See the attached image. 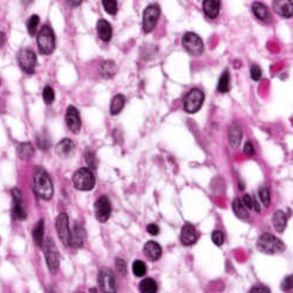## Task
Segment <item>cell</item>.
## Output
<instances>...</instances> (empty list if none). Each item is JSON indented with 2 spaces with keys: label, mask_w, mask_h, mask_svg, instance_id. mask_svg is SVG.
Segmentation results:
<instances>
[{
  "label": "cell",
  "mask_w": 293,
  "mask_h": 293,
  "mask_svg": "<svg viewBox=\"0 0 293 293\" xmlns=\"http://www.w3.org/2000/svg\"><path fill=\"white\" fill-rule=\"evenodd\" d=\"M34 192L38 195L40 198L50 200L53 196V183L50 180V177L42 168L36 169L34 172V180H33Z\"/></svg>",
  "instance_id": "6da1fadb"
},
{
  "label": "cell",
  "mask_w": 293,
  "mask_h": 293,
  "mask_svg": "<svg viewBox=\"0 0 293 293\" xmlns=\"http://www.w3.org/2000/svg\"><path fill=\"white\" fill-rule=\"evenodd\" d=\"M257 248L263 254H276L285 250V244L272 234H263L257 242Z\"/></svg>",
  "instance_id": "7a4b0ae2"
},
{
  "label": "cell",
  "mask_w": 293,
  "mask_h": 293,
  "mask_svg": "<svg viewBox=\"0 0 293 293\" xmlns=\"http://www.w3.org/2000/svg\"><path fill=\"white\" fill-rule=\"evenodd\" d=\"M40 53L44 56H50L56 50V34H54L52 27L45 25L39 30L38 38H36Z\"/></svg>",
  "instance_id": "3957f363"
},
{
  "label": "cell",
  "mask_w": 293,
  "mask_h": 293,
  "mask_svg": "<svg viewBox=\"0 0 293 293\" xmlns=\"http://www.w3.org/2000/svg\"><path fill=\"white\" fill-rule=\"evenodd\" d=\"M73 184L80 192H90L95 186V177L90 168H81L73 175Z\"/></svg>",
  "instance_id": "277c9868"
},
{
  "label": "cell",
  "mask_w": 293,
  "mask_h": 293,
  "mask_svg": "<svg viewBox=\"0 0 293 293\" xmlns=\"http://www.w3.org/2000/svg\"><path fill=\"white\" fill-rule=\"evenodd\" d=\"M160 16H161V8L158 4H152L146 6L142 14V30L144 33H152L158 25Z\"/></svg>",
  "instance_id": "5b68a950"
},
{
  "label": "cell",
  "mask_w": 293,
  "mask_h": 293,
  "mask_svg": "<svg viewBox=\"0 0 293 293\" xmlns=\"http://www.w3.org/2000/svg\"><path fill=\"white\" fill-rule=\"evenodd\" d=\"M42 248L44 250V254H45L47 266H48L50 271L52 272V274H56V272L59 270L60 256L59 252L56 250V244H54V240L52 238H47L46 240H44Z\"/></svg>",
  "instance_id": "8992f818"
},
{
  "label": "cell",
  "mask_w": 293,
  "mask_h": 293,
  "mask_svg": "<svg viewBox=\"0 0 293 293\" xmlns=\"http://www.w3.org/2000/svg\"><path fill=\"white\" fill-rule=\"evenodd\" d=\"M182 45L190 56H198L204 52V45L198 34L186 32L182 38Z\"/></svg>",
  "instance_id": "52a82bcc"
},
{
  "label": "cell",
  "mask_w": 293,
  "mask_h": 293,
  "mask_svg": "<svg viewBox=\"0 0 293 293\" xmlns=\"http://www.w3.org/2000/svg\"><path fill=\"white\" fill-rule=\"evenodd\" d=\"M204 93L198 88H194L184 98V110L189 114H195L202 108L204 102Z\"/></svg>",
  "instance_id": "ba28073f"
},
{
  "label": "cell",
  "mask_w": 293,
  "mask_h": 293,
  "mask_svg": "<svg viewBox=\"0 0 293 293\" xmlns=\"http://www.w3.org/2000/svg\"><path fill=\"white\" fill-rule=\"evenodd\" d=\"M98 286L104 293H116V280L114 272L108 268H102L98 272Z\"/></svg>",
  "instance_id": "9c48e42d"
},
{
  "label": "cell",
  "mask_w": 293,
  "mask_h": 293,
  "mask_svg": "<svg viewBox=\"0 0 293 293\" xmlns=\"http://www.w3.org/2000/svg\"><path fill=\"white\" fill-rule=\"evenodd\" d=\"M18 64L26 74H33L36 66V56L32 50L22 48L18 53Z\"/></svg>",
  "instance_id": "30bf717a"
},
{
  "label": "cell",
  "mask_w": 293,
  "mask_h": 293,
  "mask_svg": "<svg viewBox=\"0 0 293 293\" xmlns=\"http://www.w3.org/2000/svg\"><path fill=\"white\" fill-rule=\"evenodd\" d=\"M95 217L100 223H106L112 214V204L107 196H101L94 204Z\"/></svg>",
  "instance_id": "8fae6325"
},
{
  "label": "cell",
  "mask_w": 293,
  "mask_h": 293,
  "mask_svg": "<svg viewBox=\"0 0 293 293\" xmlns=\"http://www.w3.org/2000/svg\"><path fill=\"white\" fill-rule=\"evenodd\" d=\"M56 231L59 234L60 240L62 242L64 245L70 246V224H68V216L64 212H61L59 216L56 217Z\"/></svg>",
  "instance_id": "7c38bea8"
},
{
  "label": "cell",
  "mask_w": 293,
  "mask_h": 293,
  "mask_svg": "<svg viewBox=\"0 0 293 293\" xmlns=\"http://www.w3.org/2000/svg\"><path fill=\"white\" fill-rule=\"evenodd\" d=\"M12 198H13L12 210H11L12 218L14 220H25L27 217V214L25 209H24L22 195L19 189L16 188L12 189Z\"/></svg>",
  "instance_id": "4fadbf2b"
},
{
  "label": "cell",
  "mask_w": 293,
  "mask_h": 293,
  "mask_svg": "<svg viewBox=\"0 0 293 293\" xmlns=\"http://www.w3.org/2000/svg\"><path fill=\"white\" fill-rule=\"evenodd\" d=\"M66 124L70 130L73 134H79L81 129V118L79 110L74 107V106H70L66 112Z\"/></svg>",
  "instance_id": "5bb4252c"
},
{
  "label": "cell",
  "mask_w": 293,
  "mask_h": 293,
  "mask_svg": "<svg viewBox=\"0 0 293 293\" xmlns=\"http://www.w3.org/2000/svg\"><path fill=\"white\" fill-rule=\"evenodd\" d=\"M272 8L278 16L282 18L290 19L293 16V4L292 0H274Z\"/></svg>",
  "instance_id": "9a60e30c"
},
{
  "label": "cell",
  "mask_w": 293,
  "mask_h": 293,
  "mask_svg": "<svg viewBox=\"0 0 293 293\" xmlns=\"http://www.w3.org/2000/svg\"><path fill=\"white\" fill-rule=\"evenodd\" d=\"M76 150V144L70 138H64L56 144V154L62 158H68L74 154Z\"/></svg>",
  "instance_id": "2e32d148"
},
{
  "label": "cell",
  "mask_w": 293,
  "mask_h": 293,
  "mask_svg": "<svg viewBox=\"0 0 293 293\" xmlns=\"http://www.w3.org/2000/svg\"><path fill=\"white\" fill-rule=\"evenodd\" d=\"M143 252H144V256L149 260L156 262L161 258L162 248L160 246L158 243H156L154 240H150L146 243L144 248H143Z\"/></svg>",
  "instance_id": "e0dca14e"
},
{
  "label": "cell",
  "mask_w": 293,
  "mask_h": 293,
  "mask_svg": "<svg viewBox=\"0 0 293 293\" xmlns=\"http://www.w3.org/2000/svg\"><path fill=\"white\" fill-rule=\"evenodd\" d=\"M84 237H86V232H84V228L81 224H76L74 229L70 231V246L74 248H79L84 243Z\"/></svg>",
  "instance_id": "ac0fdd59"
},
{
  "label": "cell",
  "mask_w": 293,
  "mask_h": 293,
  "mask_svg": "<svg viewBox=\"0 0 293 293\" xmlns=\"http://www.w3.org/2000/svg\"><path fill=\"white\" fill-rule=\"evenodd\" d=\"M198 240V234L192 224H186L180 231V242L184 245H192Z\"/></svg>",
  "instance_id": "d6986e66"
},
{
  "label": "cell",
  "mask_w": 293,
  "mask_h": 293,
  "mask_svg": "<svg viewBox=\"0 0 293 293\" xmlns=\"http://www.w3.org/2000/svg\"><path fill=\"white\" fill-rule=\"evenodd\" d=\"M96 30L98 36L102 42H110L112 36H113V27H112L110 24H109L107 20L100 19L96 24Z\"/></svg>",
  "instance_id": "ffe728a7"
},
{
  "label": "cell",
  "mask_w": 293,
  "mask_h": 293,
  "mask_svg": "<svg viewBox=\"0 0 293 293\" xmlns=\"http://www.w3.org/2000/svg\"><path fill=\"white\" fill-rule=\"evenodd\" d=\"M220 11V0H203V12L209 19H216Z\"/></svg>",
  "instance_id": "44dd1931"
},
{
  "label": "cell",
  "mask_w": 293,
  "mask_h": 293,
  "mask_svg": "<svg viewBox=\"0 0 293 293\" xmlns=\"http://www.w3.org/2000/svg\"><path fill=\"white\" fill-rule=\"evenodd\" d=\"M252 13H254L256 18L262 20V22H268L271 18L268 6L264 5L263 2H254V4H252Z\"/></svg>",
  "instance_id": "7402d4cb"
},
{
  "label": "cell",
  "mask_w": 293,
  "mask_h": 293,
  "mask_svg": "<svg viewBox=\"0 0 293 293\" xmlns=\"http://www.w3.org/2000/svg\"><path fill=\"white\" fill-rule=\"evenodd\" d=\"M118 72V66L113 60H104L101 62L100 73L104 79H112Z\"/></svg>",
  "instance_id": "603a6c76"
},
{
  "label": "cell",
  "mask_w": 293,
  "mask_h": 293,
  "mask_svg": "<svg viewBox=\"0 0 293 293\" xmlns=\"http://www.w3.org/2000/svg\"><path fill=\"white\" fill-rule=\"evenodd\" d=\"M286 223H288V217H286L284 211H282V210L276 211V212L274 214V216H272V224H274L276 231L282 234V231L285 230Z\"/></svg>",
  "instance_id": "cb8c5ba5"
},
{
  "label": "cell",
  "mask_w": 293,
  "mask_h": 293,
  "mask_svg": "<svg viewBox=\"0 0 293 293\" xmlns=\"http://www.w3.org/2000/svg\"><path fill=\"white\" fill-rule=\"evenodd\" d=\"M242 136H243L242 128L238 124H234L229 130V142H230V146H232L234 149H237L238 146H240V141H242Z\"/></svg>",
  "instance_id": "d4e9b609"
},
{
  "label": "cell",
  "mask_w": 293,
  "mask_h": 293,
  "mask_svg": "<svg viewBox=\"0 0 293 293\" xmlns=\"http://www.w3.org/2000/svg\"><path fill=\"white\" fill-rule=\"evenodd\" d=\"M32 234L34 243L42 248L44 243V234H45V222H44V220H40L39 222L36 224Z\"/></svg>",
  "instance_id": "484cf974"
},
{
  "label": "cell",
  "mask_w": 293,
  "mask_h": 293,
  "mask_svg": "<svg viewBox=\"0 0 293 293\" xmlns=\"http://www.w3.org/2000/svg\"><path fill=\"white\" fill-rule=\"evenodd\" d=\"M126 104V98L124 95L118 94L113 98V100L110 102V114L112 115H118L121 113V110L124 109Z\"/></svg>",
  "instance_id": "4316f807"
},
{
  "label": "cell",
  "mask_w": 293,
  "mask_h": 293,
  "mask_svg": "<svg viewBox=\"0 0 293 293\" xmlns=\"http://www.w3.org/2000/svg\"><path fill=\"white\" fill-rule=\"evenodd\" d=\"M16 154H18L19 158L30 160L34 154V149L30 142H24L20 143L16 148Z\"/></svg>",
  "instance_id": "83f0119b"
},
{
  "label": "cell",
  "mask_w": 293,
  "mask_h": 293,
  "mask_svg": "<svg viewBox=\"0 0 293 293\" xmlns=\"http://www.w3.org/2000/svg\"><path fill=\"white\" fill-rule=\"evenodd\" d=\"M230 90V73L229 70H226L220 78L217 84V92L220 94H226Z\"/></svg>",
  "instance_id": "f1b7e54d"
},
{
  "label": "cell",
  "mask_w": 293,
  "mask_h": 293,
  "mask_svg": "<svg viewBox=\"0 0 293 293\" xmlns=\"http://www.w3.org/2000/svg\"><path fill=\"white\" fill-rule=\"evenodd\" d=\"M138 288L141 293H156L158 292V284H156L154 279L146 278L141 282Z\"/></svg>",
  "instance_id": "f546056e"
},
{
  "label": "cell",
  "mask_w": 293,
  "mask_h": 293,
  "mask_svg": "<svg viewBox=\"0 0 293 293\" xmlns=\"http://www.w3.org/2000/svg\"><path fill=\"white\" fill-rule=\"evenodd\" d=\"M232 209H234V212L236 214V216L238 218H240V220H248V212L246 208L243 206V203H242V200L240 198H236L234 200Z\"/></svg>",
  "instance_id": "4dcf8cb0"
},
{
  "label": "cell",
  "mask_w": 293,
  "mask_h": 293,
  "mask_svg": "<svg viewBox=\"0 0 293 293\" xmlns=\"http://www.w3.org/2000/svg\"><path fill=\"white\" fill-rule=\"evenodd\" d=\"M104 11L110 16H115L118 13V0H102Z\"/></svg>",
  "instance_id": "1f68e13d"
},
{
  "label": "cell",
  "mask_w": 293,
  "mask_h": 293,
  "mask_svg": "<svg viewBox=\"0 0 293 293\" xmlns=\"http://www.w3.org/2000/svg\"><path fill=\"white\" fill-rule=\"evenodd\" d=\"M39 22H40V19L36 14L32 16L28 19V22H27V30H28V33L30 34V36H34V34L36 33V30H38Z\"/></svg>",
  "instance_id": "d6a6232c"
},
{
  "label": "cell",
  "mask_w": 293,
  "mask_h": 293,
  "mask_svg": "<svg viewBox=\"0 0 293 293\" xmlns=\"http://www.w3.org/2000/svg\"><path fill=\"white\" fill-rule=\"evenodd\" d=\"M84 161L88 164V168L90 170H94L96 169V166H98V160H96V156H95L94 152L92 150H86L84 152Z\"/></svg>",
  "instance_id": "836d02e7"
},
{
  "label": "cell",
  "mask_w": 293,
  "mask_h": 293,
  "mask_svg": "<svg viewBox=\"0 0 293 293\" xmlns=\"http://www.w3.org/2000/svg\"><path fill=\"white\" fill-rule=\"evenodd\" d=\"M42 98L46 104H52L54 100H56V93H54L53 88L50 86H46L45 88H44Z\"/></svg>",
  "instance_id": "e575fe53"
},
{
  "label": "cell",
  "mask_w": 293,
  "mask_h": 293,
  "mask_svg": "<svg viewBox=\"0 0 293 293\" xmlns=\"http://www.w3.org/2000/svg\"><path fill=\"white\" fill-rule=\"evenodd\" d=\"M146 271V268L142 260H135L132 263V272L136 277H143Z\"/></svg>",
  "instance_id": "d590c367"
},
{
  "label": "cell",
  "mask_w": 293,
  "mask_h": 293,
  "mask_svg": "<svg viewBox=\"0 0 293 293\" xmlns=\"http://www.w3.org/2000/svg\"><path fill=\"white\" fill-rule=\"evenodd\" d=\"M258 195H260V198L262 200V203H263L265 206H270L271 196H270V192H268V189L266 188V186H263V188H260V192H258Z\"/></svg>",
  "instance_id": "8d00e7d4"
},
{
  "label": "cell",
  "mask_w": 293,
  "mask_h": 293,
  "mask_svg": "<svg viewBox=\"0 0 293 293\" xmlns=\"http://www.w3.org/2000/svg\"><path fill=\"white\" fill-rule=\"evenodd\" d=\"M36 141H38V146L42 149V150H46V149L50 148V141L48 136H47L46 134H40L38 138H36Z\"/></svg>",
  "instance_id": "74e56055"
},
{
  "label": "cell",
  "mask_w": 293,
  "mask_h": 293,
  "mask_svg": "<svg viewBox=\"0 0 293 293\" xmlns=\"http://www.w3.org/2000/svg\"><path fill=\"white\" fill-rule=\"evenodd\" d=\"M250 76L254 81H260L262 79V76H263V70H262V68L258 64H254L250 70Z\"/></svg>",
  "instance_id": "f35d334b"
},
{
  "label": "cell",
  "mask_w": 293,
  "mask_h": 293,
  "mask_svg": "<svg viewBox=\"0 0 293 293\" xmlns=\"http://www.w3.org/2000/svg\"><path fill=\"white\" fill-rule=\"evenodd\" d=\"M211 240H212L214 245L220 246V245H223L224 243V234L220 230H214L212 234H211Z\"/></svg>",
  "instance_id": "ab89813d"
},
{
  "label": "cell",
  "mask_w": 293,
  "mask_h": 293,
  "mask_svg": "<svg viewBox=\"0 0 293 293\" xmlns=\"http://www.w3.org/2000/svg\"><path fill=\"white\" fill-rule=\"evenodd\" d=\"M293 288V282H292V276H288L282 282V290L285 292H290Z\"/></svg>",
  "instance_id": "60d3db41"
},
{
  "label": "cell",
  "mask_w": 293,
  "mask_h": 293,
  "mask_svg": "<svg viewBox=\"0 0 293 293\" xmlns=\"http://www.w3.org/2000/svg\"><path fill=\"white\" fill-rule=\"evenodd\" d=\"M115 264H116V268H118V272H120V274L122 276H124L126 272H127V266H126V262L124 260H121V258H116V260H115Z\"/></svg>",
  "instance_id": "b9f144b4"
},
{
  "label": "cell",
  "mask_w": 293,
  "mask_h": 293,
  "mask_svg": "<svg viewBox=\"0 0 293 293\" xmlns=\"http://www.w3.org/2000/svg\"><path fill=\"white\" fill-rule=\"evenodd\" d=\"M243 206L246 208V209H252V206H254V198L250 195H244L243 200H240Z\"/></svg>",
  "instance_id": "7bdbcfd3"
},
{
  "label": "cell",
  "mask_w": 293,
  "mask_h": 293,
  "mask_svg": "<svg viewBox=\"0 0 293 293\" xmlns=\"http://www.w3.org/2000/svg\"><path fill=\"white\" fill-rule=\"evenodd\" d=\"M250 293H270V290L264 285H256L251 288Z\"/></svg>",
  "instance_id": "ee69618b"
},
{
  "label": "cell",
  "mask_w": 293,
  "mask_h": 293,
  "mask_svg": "<svg viewBox=\"0 0 293 293\" xmlns=\"http://www.w3.org/2000/svg\"><path fill=\"white\" fill-rule=\"evenodd\" d=\"M244 154L248 155V156H254V144L248 141L245 143L244 146Z\"/></svg>",
  "instance_id": "f6af8a7d"
},
{
  "label": "cell",
  "mask_w": 293,
  "mask_h": 293,
  "mask_svg": "<svg viewBox=\"0 0 293 293\" xmlns=\"http://www.w3.org/2000/svg\"><path fill=\"white\" fill-rule=\"evenodd\" d=\"M146 230H148V232L152 234V236L160 234V228L156 226V224H149L148 228H146Z\"/></svg>",
  "instance_id": "bcb514c9"
},
{
  "label": "cell",
  "mask_w": 293,
  "mask_h": 293,
  "mask_svg": "<svg viewBox=\"0 0 293 293\" xmlns=\"http://www.w3.org/2000/svg\"><path fill=\"white\" fill-rule=\"evenodd\" d=\"M64 2H66V4L70 6V8H78V6L82 4L84 0H64Z\"/></svg>",
  "instance_id": "7dc6e473"
},
{
  "label": "cell",
  "mask_w": 293,
  "mask_h": 293,
  "mask_svg": "<svg viewBox=\"0 0 293 293\" xmlns=\"http://www.w3.org/2000/svg\"><path fill=\"white\" fill-rule=\"evenodd\" d=\"M5 42H6V36H5V34L2 33V32H0V48H2V47L4 46Z\"/></svg>",
  "instance_id": "c3c4849f"
},
{
  "label": "cell",
  "mask_w": 293,
  "mask_h": 293,
  "mask_svg": "<svg viewBox=\"0 0 293 293\" xmlns=\"http://www.w3.org/2000/svg\"><path fill=\"white\" fill-rule=\"evenodd\" d=\"M252 208H254V211H257V212H260V203H258L256 200H254V206H252Z\"/></svg>",
  "instance_id": "681fc988"
},
{
  "label": "cell",
  "mask_w": 293,
  "mask_h": 293,
  "mask_svg": "<svg viewBox=\"0 0 293 293\" xmlns=\"http://www.w3.org/2000/svg\"><path fill=\"white\" fill-rule=\"evenodd\" d=\"M90 293H98V290L96 288H90Z\"/></svg>",
  "instance_id": "f907efd6"
},
{
  "label": "cell",
  "mask_w": 293,
  "mask_h": 293,
  "mask_svg": "<svg viewBox=\"0 0 293 293\" xmlns=\"http://www.w3.org/2000/svg\"><path fill=\"white\" fill-rule=\"evenodd\" d=\"M76 293H84V292H82V291H76Z\"/></svg>",
  "instance_id": "816d5d0a"
}]
</instances>
